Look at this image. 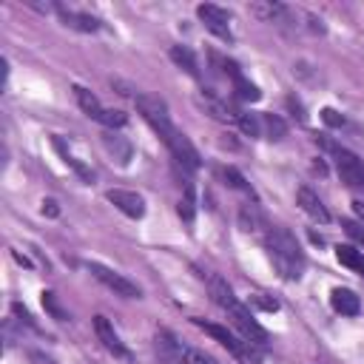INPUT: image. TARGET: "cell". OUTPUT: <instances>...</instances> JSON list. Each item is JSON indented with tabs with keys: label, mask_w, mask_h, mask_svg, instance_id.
I'll list each match as a JSON object with an SVG mask.
<instances>
[{
	"label": "cell",
	"mask_w": 364,
	"mask_h": 364,
	"mask_svg": "<svg viewBox=\"0 0 364 364\" xmlns=\"http://www.w3.org/2000/svg\"><path fill=\"white\" fill-rule=\"evenodd\" d=\"M321 119H324L330 128H341V125H344V117H341L336 108H324V111H321Z\"/></svg>",
	"instance_id": "cell-30"
},
{
	"label": "cell",
	"mask_w": 364,
	"mask_h": 364,
	"mask_svg": "<svg viewBox=\"0 0 364 364\" xmlns=\"http://www.w3.org/2000/svg\"><path fill=\"white\" fill-rule=\"evenodd\" d=\"M176 210H179V216H182L185 222H193V213H196V196H193V185H191V182L185 185V193H182Z\"/></svg>",
	"instance_id": "cell-21"
},
{
	"label": "cell",
	"mask_w": 364,
	"mask_h": 364,
	"mask_svg": "<svg viewBox=\"0 0 364 364\" xmlns=\"http://www.w3.org/2000/svg\"><path fill=\"white\" fill-rule=\"evenodd\" d=\"M219 176L225 179V185H230V188H236V191H250L247 179H245L233 165H222V168H219Z\"/></svg>",
	"instance_id": "cell-22"
},
{
	"label": "cell",
	"mask_w": 364,
	"mask_h": 364,
	"mask_svg": "<svg viewBox=\"0 0 364 364\" xmlns=\"http://www.w3.org/2000/svg\"><path fill=\"white\" fill-rule=\"evenodd\" d=\"M171 60L185 71V74H191V77H199V65H196V57H193V51L191 48H185V46H171Z\"/></svg>",
	"instance_id": "cell-17"
},
{
	"label": "cell",
	"mask_w": 364,
	"mask_h": 364,
	"mask_svg": "<svg viewBox=\"0 0 364 364\" xmlns=\"http://www.w3.org/2000/svg\"><path fill=\"white\" fill-rule=\"evenodd\" d=\"M296 202H299V208H301L313 222H321V225L330 222V210L324 208V202L318 199V193H313L307 185H301V188L296 191Z\"/></svg>",
	"instance_id": "cell-10"
},
{
	"label": "cell",
	"mask_w": 364,
	"mask_h": 364,
	"mask_svg": "<svg viewBox=\"0 0 364 364\" xmlns=\"http://www.w3.org/2000/svg\"><path fill=\"white\" fill-rule=\"evenodd\" d=\"M105 199H108L117 210H122L125 216H131V219H142V216H145V199H142L136 191L111 188V191L105 193Z\"/></svg>",
	"instance_id": "cell-8"
},
{
	"label": "cell",
	"mask_w": 364,
	"mask_h": 364,
	"mask_svg": "<svg viewBox=\"0 0 364 364\" xmlns=\"http://www.w3.org/2000/svg\"><path fill=\"white\" fill-rule=\"evenodd\" d=\"M196 14H199V20L205 23V28L210 31V34H216L219 40H233V31H230V14L225 11V9H219V6H213V3H202V6H196Z\"/></svg>",
	"instance_id": "cell-7"
},
{
	"label": "cell",
	"mask_w": 364,
	"mask_h": 364,
	"mask_svg": "<svg viewBox=\"0 0 364 364\" xmlns=\"http://www.w3.org/2000/svg\"><path fill=\"white\" fill-rule=\"evenodd\" d=\"M43 213H48V216H57V213H60L57 202H54V199H46V202H43Z\"/></svg>",
	"instance_id": "cell-33"
},
{
	"label": "cell",
	"mask_w": 364,
	"mask_h": 364,
	"mask_svg": "<svg viewBox=\"0 0 364 364\" xmlns=\"http://www.w3.org/2000/svg\"><path fill=\"white\" fill-rule=\"evenodd\" d=\"M250 301H253L256 307L267 310V313H276V310H279V301H276V299H267L264 293H253V296H250Z\"/></svg>",
	"instance_id": "cell-28"
},
{
	"label": "cell",
	"mask_w": 364,
	"mask_h": 364,
	"mask_svg": "<svg viewBox=\"0 0 364 364\" xmlns=\"http://www.w3.org/2000/svg\"><path fill=\"white\" fill-rule=\"evenodd\" d=\"M74 97H77L80 108H82V111H85L91 119H97V122H100V117H102V111H105V108L100 105V100H97V97L88 91V88H82V85H74Z\"/></svg>",
	"instance_id": "cell-18"
},
{
	"label": "cell",
	"mask_w": 364,
	"mask_h": 364,
	"mask_svg": "<svg viewBox=\"0 0 364 364\" xmlns=\"http://www.w3.org/2000/svg\"><path fill=\"white\" fill-rule=\"evenodd\" d=\"M60 20L68 26V28H77V31H97L100 28V20L91 17V14H82V11H74V9H57Z\"/></svg>",
	"instance_id": "cell-13"
},
{
	"label": "cell",
	"mask_w": 364,
	"mask_h": 364,
	"mask_svg": "<svg viewBox=\"0 0 364 364\" xmlns=\"http://www.w3.org/2000/svg\"><path fill=\"white\" fill-rule=\"evenodd\" d=\"M154 350H156V355H159L162 364H176V361H182V355H185L182 344L173 338L171 330H156V336H154Z\"/></svg>",
	"instance_id": "cell-11"
},
{
	"label": "cell",
	"mask_w": 364,
	"mask_h": 364,
	"mask_svg": "<svg viewBox=\"0 0 364 364\" xmlns=\"http://www.w3.org/2000/svg\"><path fill=\"white\" fill-rule=\"evenodd\" d=\"M353 213H355V216H358V222L364 225V202H358V199H355V202H353Z\"/></svg>",
	"instance_id": "cell-34"
},
{
	"label": "cell",
	"mask_w": 364,
	"mask_h": 364,
	"mask_svg": "<svg viewBox=\"0 0 364 364\" xmlns=\"http://www.w3.org/2000/svg\"><path fill=\"white\" fill-rule=\"evenodd\" d=\"M287 108L293 111V117H299V119H304L307 114H304V108H301V102L296 100V97H287Z\"/></svg>",
	"instance_id": "cell-32"
},
{
	"label": "cell",
	"mask_w": 364,
	"mask_h": 364,
	"mask_svg": "<svg viewBox=\"0 0 364 364\" xmlns=\"http://www.w3.org/2000/svg\"><path fill=\"white\" fill-rule=\"evenodd\" d=\"M236 125L247 134V136H262V117L259 114H239V119H236Z\"/></svg>",
	"instance_id": "cell-23"
},
{
	"label": "cell",
	"mask_w": 364,
	"mask_h": 364,
	"mask_svg": "<svg viewBox=\"0 0 364 364\" xmlns=\"http://www.w3.org/2000/svg\"><path fill=\"white\" fill-rule=\"evenodd\" d=\"M193 324L199 327V330H205L213 341H219L230 355H236V358H242V361H253V347L242 338V336H236V333H230L228 327H222V324H213V321H205V318H193Z\"/></svg>",
	"instance_id": "cell-5"
},
{
	"label": "cell",
	"mask_w": 364,
	"mask_h": 364,
	"mask_svg": "<svg viewBox=\"0 0 364 364\" xmlns=\"http://www.w3.org/2000/svg\"><path fill=\"white\" fill-rule=\"evenodd\" d=\"M43 307H46V313H48L51 318H57V321H65V318H68V313L60 307V301H57V296H54L51 290H43Z\"/></svg>",
	"instance_id": "cell-24"
},
{
	"label": "cell",
	"mask_w": 364,
	"mask_h": 364,
	"mask_svg": "<svg viewBox=\"0 0 364 364\" xmlns=\"http://www.w3.org/2000/svg\"><path fill=\"white\" fill-rule=\"evenodd\" d=\"M264 247H267V259H270L273 267L282 273V279H287V282L301 279L304 253H301L296 236H293L287 228H267V233H264Z\"/></svg>",
	"instance_id": "cell-2"
},
{
	"label": "cell",
	"mask_w": 364,
	"mask_h": 364,
	"mask_svg": "<svg viewBox=\"0 0 364 364\" xmlns=\"http://www.w3.org/2000/svg\"><path fill=\"white\" fill-rule=\"evenodd\" d=\"M330 304L341 316H358V310H361V299L353 290H347V287H336L330 293Z\"/></svg>",
	"instance_id": "cell-12"
},
{
	"label": "cell",
	"mask_w": 364,
	"mask_h": 364,
	"mask_svg": "<svg viewBox=\"0 0 364 364\" xmlns=\"http://www.w3.org/2000/svg\"><path fill=\"white\" fill-rule=\"evenodd\" d=\"M225 313H228V318L233 321V327L239 330V336L250 344V347H267L270 344V336H267V330L253 318V313L239 301V299H233V301H228L225 307H222Z\"/></svg>",
	"instance_id": "cell-4"
},
{
	"label": "cell",
	"mask_w": 364,
	"mask_h": 364,
	"mask_svg": "<svg viewBox=\"0 0 364 364\" xmlns=\"http://www.w3.org/2000/svg\"><path fill=\"white\" fill-rule=\"evenodd\" d=\"M105 145H108L111 154H119V162H122V165L131 159V145H128L122 136H105Z\"/></svg>",
	"instance_id": "cell-25"
},
{
	"label": "cell",
	"mask_w": 364,
	"mask_h": 364,
	"mask_svg": "<svg viewBox=\"0 0 364 364\" xmlns=\"http://www.w3.org/2000/svg\"><path fill=\"white\" fill-rule=\"evenodd\" d=\"M94 330H97V338L102 341V347H105L111 355H117V358H131L128 347L119 341V336H117L114 324H111L105 316H94Z\"/></svg>",
	"instance_id": "cell-9"
},
{
	"label": "cell",
	"mask_w": 364,
	"mask_h": 364,
	"mask_svg": "<svg viewBox=\"0 0 364 364\" xmlns=\"http://www.w3.org/2000/svg\"><path fill=\"white\" fill-rule=\"evenodd\" d=\"M239 225H242L245 230L259 233L262 228H267V219H264V213L259 210V205H242V210H239Z\"/></svg>",
	"instance_id": "cell-16"
},
{
	"label": "cell",
	"mask_w": 364,
	"mask_h": 364,
	"mask_svg": "<svg viewBox=\"0 0 364 364\" xmlns=\"http://www.w3.org/2000/svg\"><path fill=\"white\" fill-rule=\"evenodd\" d=\"M11 313H14V316H17L20 321H26L28 327H34V318H31V313H28V310H26V307H23L20 301H14V304H11Z\"/></svg>",
	"instance_id": "cell-31"
},
{
	"label": "cell",
	"mask_w": 364,
	"mask_h": 364,
	"mask_svg": "<svg viewBox=\"0 0 364 364\" xmlns=\"http://www.w3.org/2000/svg\"><path fill=\"white\" fill-rule=\"evenodd\" d=\"M233 91H236V97H239V100H245V102H256V100L262 97V91H259V88H256L245 74H239V77L233 80Z\"/></svg>",
	"instance_id": "cell-20"
},
{
	"label": "cell",
	"mask_w": 364,
	"mask_h": 364,
	"mask_svg": "<svg viewBox=\"0 0 364 364\" xmlns=\"http://www.w3.org/2000/svg\"><path fill=\"white\" fill-rule=\"evenodd\" d=\"M182 364H216L210 355H205V353H199V350H185V355H182Z\"/></svg>",
	"instance_id": "cell-29"
},
{
	"label": "cell",
	"mask_w": 364,
	"mask_h": 364,
	"mask_svg": "<svg viewBox=\"0 0 364 364\" xmlns=\"http://www.w3.org/2000/svg\"><path fill=\"white\" fill-rule=\"evenodd\" d=\"M262 117V136L267 139H282L287 134V125L279 114H259Z\"/></svg>",
	"instance_id": "cell-19"
},
{
	"label": "cell",
	"mask_w": 364,
	"mask_h": 364,
	"mask_svg": "<svg viewBox=\"0 0 364 364\" xmlns=\"http://www.w3.org/2000/svg\"><path fill=\"white\" fill-rule=\"evenodd\" d=\"M318 145L333 154V162H336V171H338L341 182H347L350 188H364V159L361 156H355L353 151H347L344 145H338L327 136H321Z\"/></svg>",
	"instance_id": "cell-3"
},
{
	"label": "cell",
	"mask_w": 364,
	"mask_h": 364,
	"mask_svg": "<svg viewBox=\"0 0 364 364\" xmlns=\"http://www.w3.org/2000/svg\"><path fill=\"white\" fill-rule=\"evenodd\" d=\"M136 111L142 114V119L159 134V139L165 142V148L173 154V159L179 165H185L188 171H196L199 168V151L191 145V139L171 122V114H168V105L159 100V97H151V94H136Z\"/></svg>",
	"instance_id": "cell-1"
},
{
	"label": "cell",
	"mask_w": 364,
	"mask_h": 364,
	"mask_svg": "<svg viewBox=\"0 0 364 364\" xmlns=\"http://www.w3.org/2000/svg\"><path fill=\"white\" fill-rule=\"evenodd\" d=\"M88 270H91V276L97 279V282H102L108 290H114L117 296H125V299H139L142 296V290L131 282V279H125L122 273H117V270H111V267H105V264H100V262H88Z\"/></svg>",
	"instance_id": "cell-6"
},
{
	"label": "cell",
	"mask_w": 364,
	"mask_h": 364,
	"mask_svg": "<svg viewBox=\"0 0 364 364\" xmlns=\"http://www.w3.org/2000/svg\"><path fill=\"white\" fill-rule=\"evenodd\" d=\"M341 228L347 230V236H350L358 247H364V225H361V222H350V219H344Z\"/></svg>",
	"instance_id": "cell-27"
},
{
	"label": "cell",
	"mask_w": 364,
	"mask_h": 364,
	"mask_svg": "<svg viewBox=\"0 0 364 364\" xmlns=\"http://www.w3.org/2000/svg\"><path fill=\"white\" fill-rule=\"evenodd\" d=\"M54 148L60 151L63 162H65V165H71V168H74V173H77L82 182H94V171H91L88 165H82V162H80V159L65 148V139H63V136H54Z\"/></svg>",
	"instance_id": "cell-14"
},
{
	"label": "cell",
	"mask_w": 364,
	"mask_h": 364,
	"mask_svg": "<svg viewBox=\"0 0 364 364\" xmlns=\"http://www.w3.org/2000/svg\"><path fill=\"white\" fill-rule=\"evenodd\" d=\"M100 122H102L105 128H122V125L128 122V117H125L122 111H117V108H105L102 117H100Z\"/></svg>",
	"instance_id": "cell-26"
},
{
	"label": "cell",
	"mask_w": 364,
	"mask_h": 364,
	"mask_svg": "<svg viewBox=\"0 0 364 364\" xmlns=\"http://www.w3.org/2000/svg\"><path fill=\"white\" fill-rule=\"evenodd\" d=\"M336 259H338L344 267H350L353 273L364 276V250H358V247H353V245H338V247H336Z\"/></svg>",
	"instance_id": "cell-15"
}]
</instances>
